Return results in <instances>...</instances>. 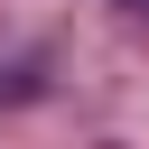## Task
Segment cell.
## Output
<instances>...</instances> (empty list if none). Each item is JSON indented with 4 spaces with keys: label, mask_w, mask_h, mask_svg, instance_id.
<instances>
[]
</instances>
